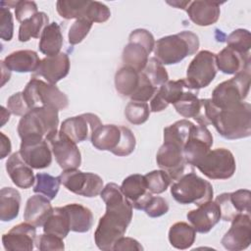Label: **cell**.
Returning <instances> with one entry per match:
<instances>
[{
    "label": "cell",
    "instance_id": "1",
    "mask_svg": "<svg viewBox=\"0 0 251 251\" xmlns=\"http://www.w3.org/2000/svg\"><path fill=\"white\" fill-rule=\"evenodd\" d=\"M100 196L106 204V212L99 219L94 241L100 250H113L118 239L125 235L132 219V205L114 182L107 183Z\"/></svg>",
    "mask_w": 251,
    "mask_h": 251
},
{
    "label": "cell",
    "instance_id": "2",
    "mask_svg": "<svg viewBox=\"0 0 251 251\" xmlns=\"http://www.w3.org/2000/svg\"><path fill=\"white\" fill-rule=\"evenodd\" d=\"M212 125L226 139H240L251 134V105L248 102L220 109Z\"/></svg>",
    "mask_w": 251,
    "mask_h": 251
},
{
    "label": "cell",
    "instance_id": "3",
    "mask_svg": "<svg viewBox=\"0 0 251 251\" xmlns=\"http://www.w3.org/2000/svg\"><path fill=\"white\" fill-rule=\"evenodd\" d=\"M199 44L197 34L189 30L167 35L155 42V58L163 65L177 64L187 56L195 54Z\"/></svg>",
    "mask_w": 251,
    "mask_h": 251
},
{
    "label": "cell",
    "instance_id": "4",
    "mask_svg": "<svg viewBox=\"0 0 251 251\" xmlns=\"http://www.w3.org/2000/svg\"><path fill=\"white\" fill-rule=\"evenodd\" d=\"M59 110L49 106L31 109L23 116L18 125L21 139L28 136H47L56 132L59 126Z\"/></svg>",
    "mask_w": 251,
    "mask_h": 251
},
{
    "label": "cell",
    "instance_id": "5",
    "mask_svg": "<svg viewBox=\"0 0 251 251\" xmlns=\"http://www.w3.org/2000/svg\"><path fill=\"white\" fill-rule=\"evenodd\" d=\"M171 194L179 204H194L199 206L212 200L214 190L208 180L200 177L191 171L172 184Z\"/></svg>",
    "mask_w": 251,
    "mask_h": 251
},
{
    "label": "cell",
    "instance_id": "6",
    "mask_svg": "<svg viewBox=\"0 0 251 251\" xmlns=\"http://www.w3.org/2000/svg\"><path fill=\"white\" fill-rule=\"evenodd\" d=\"M24 97L31 109L49 106L64 110L69 106L68 96L56 84L45 82L37 77H31L23 90Z\"/></svg>",
    "mask_w": 251,
    "mask_h": 251
},
{
    "label": "cell",
    "instance_id": "7",
    "mask_svg": "<svg viewBox=\"0 0 251 251\" xmlns=\"http://www.w3.org/2000/svg\"><path fill=\"white\" fill-rule=\"evenodd\" d=\"M250 80L251 68L248 67L218 84L212 92L211 100L220 109L239 104L249 93Z\"/></svg>",
    "mask_w": 251,
    "mask_h": 251
},
{
    "label": "cell",
    "instance_id": "8",
    "mask_svg": "<svg viewBox=\"0 0 251 251\" xmlns=\"http://www.w3.org/2000/svg\"><path fill=\"white\" fill-rule=\"evenodd\" d=\"M155 39L153 34L144 28H137L130 32L128 43L122 54L124 66L137 72H143L149 60V54L154 50Z\"/></svg>",
    "mask_w": 251,
    "mask_h": 251
},
{
    "label": "cell",
    "instance_id": "9",
    "mask_svg": "<svg viewBox=\"0 0 251 251\" xmlns=\"http://www.w3.org/2000/svg\"><path fill=\"white\" fill-rule=\"evenodd\" d=\"M210 179H227L236 170L233 154L226 148L210 150L195 166Z\"/></svg>",
    "mask_w": 251,
    "mask_h": 251
},
{
    "label": "cell",
    "instance_id": "10",
    "mask_svg": "<svg viewBox=\"0 0 251 251\" xmlns=\"http://www.w3.org/2000/svg\"><path fill=\"white\" fill-rule=\"evenodd\" d=\"M59 177L61 183L69 191L83 197H95L104 187L101 176L94 173L81 172L78 169L64 170Z\"/></svg>",
    "mask_w": 251,
    "mask_h": 251
},
{
    "label": "cell",
    "instance_id": "11",
    "mask_svg": "<svg viewBox=\"0 0 251 251\" xmlns=\"http://www.w3.org/2000/svg\"><path fill=\"white\" fill-rule=\"evenodd\" d=\"M216 54L209 50L199 51L188 65L186 80L195 89L207 87L217 75Z\"/></svg>",
    "mask_w": 251,
    "mask_h": 251
},
{
    "label": "cell",
    "instance_id": "12",
    "mask_svg": "<svg viewBox=\"0 0 251 251\" xmlns=\"http://www.w3.org/2000/svg\"><path fill=\"white\" fill-rule=\"evenodd\" d=\"M156 162L159 168L165 171L173 180H177L183 175L193 171L188 164L183 153V147L172 143L164 142L156 155Z\"/></svg>",
    "mask_w": 251,
    "mask_h": 251
},
{
    "label": "cell",
    "instance_id": "13",
    "mask_svg": "<svg viewBox=\"0 0 251 251\" xmlns=\"http://www.w3.org/2000/svg\"><path fill=\"white\" fill-rule=\"evenodd\" d=\"M56 162L63 170L77 169L81 164V154L76 143L61 130L46 137Z\"/></svg>",
    "mask_w": 251,
    "mask_h": 251
},
{
    "label": "cell",
    "instance_id": "14",
    "mask_svg": "<svg viewBox=\"0 0 251 251\" xmlns=\"http://www.w3.org/2000/svg\"><path fill=\"white\" fill-rule=\"evenodd\" d=\"M19 152L24 161L32 169H45L52 163V151L44 137L28 136L23 138Z\"/></svg>",
    "mask_w": 251,
    "mask_h": 251
},
{
    "label": "cell",
    "instance_id": "15",
    "mask_svg": "<svg viewBox=\"0 0 251 251\" xmlns=\"http://www.w3.org/2000/svg\"><path fill=\"white\" fill-rule=\"evenodd\" d=\"M251 192L248 189H238L218 195L215 202L221 212V220L231 222L239 214H250Z\"/></svg>",
    "mask_w": 251,
    "mask_h": 251
},
{
    "label": "cell",
    "instance_id": "16",
    "mask_svg": "<svg viewBox=\"0 0 251 251\" xmlns=\"http://www.w3.org/2000/svg\"><path fill=\"white\" fill-rule=\"evenodd\" d=\"M102 125L99 117L92 113H85L66 119L60 130L75 143L82 142L91 137L96 128Z\"/></svg>",
    "mask_w": 251,
    "mask_h": 251
},
{
    "label": "cell",
    "instance_id": "17",
    "mask_svg": "<svg viewBox=\"0 0 251 251\" xmlns=\"http://www.w3.org/2000/svg\"><path fill=\"white\" fill-rule=\"evenodd\" d=\"M212 145L213 135L207 126L194 125L183 147V153L188 164L195 167L211 150Z\"/></svg>",
    "mask_w": 251,
    "mask_h": 251
},
{
    "label": "cell",
    "instance_id": "18",
    "mask_svg": "<svg viewBox=\"0 0 251 251\" xmlns=\"http://www.w3.org/2000/svg\"><path fill=\"white\" fill-rule=\"evenodd\" d=\"M251 243L250 214H239L232 221L229 229L222 238L223 246L229 251H239Z\"/></svg>",
    "mask_w": 251,
    "mask_h": 251
},
{
    "label": "cell",
    "instance_id": "19",
    "mask_svg": "<svg viewBox=\"0 0 251 251\" xmlns=\"http://www.w3.org/2000/svg\"><path fill=\"white\" fill-rule=\"evenodd\" d=\"M2 243L9 251H30L36 243L35 226L26 222L21 223L3 234Z\"/></svg>",
    "mask_w": 251,
    "mask_h": 251
},
{
    "label": "cell",
    "instance_id": "20",
    "mask_svg": "<svg viewBox=\"0 0 251 251\" xmlns=\"http://www.w3.org/2000/svg\"><path fill=\"white\" fill-rule=\"evenodd\" d=\"M192 87L186 78L168 80L161 85L150 101V111L157 113L165 110L170 104L176 103L184 91Z\"/></svg>",
    "mask_w": 251,
    "mask_h": 251
},
{
    "label": "cell",
    "instance_id": "21",
    "mask_svg": "<svg viewBox=\"0 0 251 251\" xmlns=\"http://www.w3.org/2000/svg\"><path fill=\"white\" fill-rule=\"evenodd\" d=\"M70 66V58L66 53L45 57L40 61L38 68L32 74V77L42 76L47 82L56 84L68 75Z\"/></svg>",
    "mask_w": 251,
    "mask_h": 251
},
{
    "label": "cell",
    "instance_id": "22",
    "mask_svg": "<svg viewBox=\"0 0 251 251\" xmlns=\"http://www.w3.org/2000/svg\"><path fill=\"white\" fill-rule=\"evenodd\" d=\"M120 187L125 197L132 205V208L136 210H144L152 197V193L147 189L144 176L139 174L126 176Z\"/></svg>",
    "mask_w": 251,
    "mask_h": 251
},
{
    "label": "cell",
    "instance_id": "23",
    "mask_svg": "<svg viewBox=\"0 0 251 251\" xmlns=\"http://www.w3.org/2000/svg\"><path fill=\"white\" fill-rule=\"evenodd\" d=\"M187 220L197 232H209L221 220V212L215 201H207L191 210L186 215Z\"/></svg>",
    "mask_w": 251,
    "mask_h": 251
},
{
    "label": "cell",
    "instance_id": "24",
    "mask_svg": "<svg viewBox=\"0 0 251 251\" xmlns=\"http://www.w3.org/2000/svg\"><path fill=\"white\" fill-rule=\"evenodd\" d=\"M221 4L215 1H190L185 11L195 25L208 26L218 22L221 14Z\"/></svg>",
    "mask_w": 251,
    "mask_h": 251
},
{
    "label": "cell",
    "instance_id": "25",
    "mask_svg": "<svg viewBox=\"0 0 251 251\" xmlns=\"http://www.w3.org/2000/svg\"><path fill=\"white\" fill-rule=\"evenodd\" d=\"M6 171L13 183L20 188H29L35 181L32 168L24 161L20 152H15L8 158Z\"/></svg>",
    "mask_w": 251,
    "mask_h": 251
},
{
    "label": "cell",
    "instance_id": "26",
    "mask_svg": "<svg viewBox=\"0 0 251 251\" xmlns=\"http://www.w3.org/2000/svg\"><path fill=\"white\" fill-rule=\"evenodd\" d=\"M250 54H242L226 46L216 54L217 69L226 75H236L250 67Z\"/></svg>",
    "mask_w": 251,
    "mask_h": 251
},
{
    "label": "cell",
    "instance_id": "27",
    "mask_svg": "<svg viewBox=\"0 0 251 251\" xmlns=\"http://www.w3.org/2000/svg\"><path fill=\"white\" fill-rule=\"evenodd\" d=\"M53 210L54 208L50 203V199L38 193L27 199L24 219L26 223H29L34 226H43Z\"/></svg>",
    "mask_w": 251,
    "mask_h": 251
},
{
    "label": "cell",
    "instance_id": "28",
    "mask_svg": "<svg viewBox=\"0 0 251 251\" xmlns=\"http://www.w3.org/2000/svg\"><path fill=\"white\" fill-rule=\"evenodd\" d=\"M2 61L11 72L33 74L41 60L33 50H18L7 55Z\"/></svg>",
    "mask_w": 251,
    "mask_h": 251
},
{
    "label": "cell",
    "instance_id": "29",
    "mask_svg": "<svg viewBox=\"0 0 251 251\" xmlns=\"http://www.w3.org/2000/svg\"><path fill=\"white\" fill-rule=\"evenodd\" d=\"M122 137L121 126L101 125L92 133L90 140L92 145L100 151L114 152Z\"/></svg>",
    "mask_w": 251,
    "mask_h": 251
},
{
    "label": "cell",
    "instance_id": "30",
    "mask_svg": "<svg viewBox=\"0 0 251 251\" xmlns=\"http://www.w3.org/2000/svg\"><path fill=\"white\" fill-rule=\"evenodd\" d=\"M63 207L67 212L72 231L86 232L92 227L93 214L90 209L77 203H71Z\"/></svg>",
    "mask_w": 251,
    "mask_h": 251
},
{
    "label": "cell",
    "instance_id": "31",
    "mask_svg": "<svg viewBox=\"0 0 251 251\" xmlns=\"http://www.w3.org/2000/svg\"><path fill=\"white\" fill-rule=\"evenodd\" d=\"M64 37L60 25L53 22L49 24L41 33L39 40V50L46 57L58 55L63 46Z\"/></svg>",
    "mask_w": 251,
    "mask_h": 251
},
{
    "label": "cell",
    "instance_id": "32",
    "mask_svg": "<svg viewBox=\"0 0 251 251\" xmlns=\"http://www.w3.org/2000/svg\"><path fill=\"white\" fill-rule=\"evenodd\" d=\"M21 194L13 187H3L0 191V220L11 222L20 212Z\"/></svg>",
    "mask_w": 251,
    "mask_h": 251
},
{
    "label": "cell",
    "instance_id": "33",
    "mask_svg": "<svg viewBox=\"0 0 251 251\" xmlns=\"http://www.w3.org/2000/svg\"><path fill=\"white\" fill-rule=\"evenodd\" d=\"M196 238V230L187 223L177 222L169 229V241L176 249L184 250L190 248Z\"/></svg>",
    "mask_w": 251,
    "mask_h": 251
},
{
    "label": "cell",
    "instance_id": "34",
    "mask_svg": "<svg viewBox=\"0 0 251 251\" xmlns=\"http://www.w3.org/2000/svg\"><path fill=\"white\" fill-rule=\"evenodd\" d=\"M141 73L129 67H122L115 75L116 90L125 97H129L134 93L139 85Z\"/></svg>",
    "mask_w": 251,
    "mask_h": 251
},
{
    "label": "cell",
    "instance_id": "35",
    "mask_svg": "<svg viewBox=\"0 0 251 251\" xmlns=\"http://www.w3.org/2000/svg\"><path fill=\"white\" fill-rule=\"evenodd\" d=\"M49 25L46 13L38 12L33 17L21 23L18 38L21 42H26L30 38H39L44 28Z\"/></svg>",
    "mask_w": 251,
    "mask_h": 251
},
{
    "label": "cell",
    "instance_id": "36",
    "mask_svg": "<svg viewBox=\"0 0 251 251\" xmlns=\"http://www.w3.org/2000/svg\"><path fill=\"white\" fill-rule=\"evenodd\" d=\"M43 231L57 235L63 239L69 234L71 231L70 222L64 207L54 208L52 214L43 225Z\"/></svg>",
    "mask_w": 251,
    "mask_h": 251
},
{
    "label": "cell",
    "instance_id": "37",
    "mask_svg": "<svg viewBox=\"0 0 251 251\" xmlns=\"http://www.w3.org/2000/svg\"><path fill=\"white\" fill-rule=\"evenodd\" d=\"M193 126V123L183 119L166 126L164 128V142H172L184 147Z\"/></svg>",
    "mask_w": 251,
    "mask_h": 251
},
{
    "label": "cell",
    "instance_id": "38",
    "mask_svg": "<svg viewBox=\"0 0 251 251\" xmlns=\"http://www.w3.org/2000/svg\"><path fill=\"white\" fill-rule=\"evenodd\" d=\"M198 93L199 90L193 87L184 91L179 99L173 104L176 111L183 118H193L199 105Z\"/></svg>",
    "mask_w": 251,
    "mask_h": 251
},
{
    "label": "cell",
    "instance_id": "39",
    "mask_svg": "<svg viewBox=\"0 0 251 251\" xmlns=\"http://www.w3.org/2000/svg\"><path fill=\"white\" fill-rule=\"evenodd\" d=\"M61 180L59 176H53L46 173H38L35 175V184L33 192L44 195L50 200H53L60 189Z\"/></svg>",
    "mask_w": 251,
    "mask_h": 251
},
{
    "label": "cell",
    "instance_id": "40",
    "mask_svg": "<svg viewBox=\"0 0 251 251\" xmlns=\"http://www.w3.org/2000/svg\"><path fill=\"white\" fill-rule=\"evenodd\" d=\"M89 1L79 0H59L56 3L58 14L67 20L80 19L85 17Z\"/></svg>",
    "mask_w": 251,
    "mask_h": 251
},
{
    "label": "cell",
    "instance_id": "41",
    "mask_svg": "<svg viewBox=\"0 0 251 251\" xmlns=\"http://www.w3.org/2000/svg\"><path fill=\"white\" fill-rule=\"evenodd\" d=\"M153 86L159 88L169 80V75L164 65L155 57L149 58L145 69L142 72Z\"/></svg>",
    "mask_w": 251,
    "mask_h": 251
},
{
    "label": "cell",
    "instance_id": "42",
    "mask_svg": "<svg viewBox=\"0 0 251 251\" xmlns=\"http://www.w3.org/2000/svg\"><path fill=\"white\" fill-rule=\"evenodd\" d=\"M147 189L152 194H160L165 192L170 186L172 179L163 170H155L144 175Z\"/></svg>",
    "mask_w": 251,
    "mask_h": 251
},
{
    "label": "cell",
    "instance_id": "43",
    "mask_svg": "<svg viewBox=\"0 0 251 251\" xmlns=\"http://www.w3.org/2000/svg\"><path fill=\"white\" fill-rule=\"evenodd\" d=\"M150 108L147 102L130 101L125 108V116L132 125L144 124L150 116Z\"/></svg>",
    "mask_w": 251,
    "mask_h": 251
},
{
    "label": "cell",
    "instance_id": "44",
    "mask_svg": "<svg viewBox=\"0 0 251 251\" xmlns=\"http://www.w3.org/2000/svg\"><path fill=\"white\" fill-rule=\"evenodd\" d=\"M226 44L228 47L242 54H250L251 48V34L248 29L238 28L233 30L226 37Z\"/></svg>",
    "mask_w": 251,
    "mask_h": 251
},
{
    "label": "cell",
    "instance_id": "45",
    "mask_svg": "<svg viewBox=\"0 0 251 251\" xmlns=\"http://www.w3.org/2000/svg\"><path fill=\"white\" fill-rule=\"evenodd\" d=\"M219 108L213 103L211 99H199L197 112L193 119L200 125L207 126L212 125L215 117L217 116Z\"/></svg>",
    "mask_w": 251,
    "mask_h": 251
},
{
    "label": "cell",
    "instance_id": "46",
    "mask_svg": "<svg viewBox=\"0 0 251 251\" xmlns=\"http://www.w3.org/2000/svg\"><path fill=\"white\" fill-rule=\"evenodd\" d=\"M92 25L93 23L85 18H80L75 20V22L71 25L69 29V33H68L69 43L72 45L80 43L90 31Z\"/></svg>",
    "mask_w": 251,
    "mask_h": 251
},
{
    "label": "cell",
    "instance_id": "47",
    "mask_svg": "<svg viewBox=\"0 0 251 251\" xmlns=\"http://www.w3.org/2000/svg\"><path fill=\"white\" fill-rule=\"evenodd\" d=\"M111 17V11L107 5L98 1H89L85 19L91 21L92 23H105Z\"/></svg>",
    "mask_w": 251,
    "mask_h": 251
},
{
    "label": "cell",
    "instance_id": "48",
    "mask_svg": "<svg viewBox=\"0 0 251 251\" xmlns=\"http://www.w3.org/2000/svg\"><path fill=\"white\" fill-rule=\"evenodd\" d=\"M121 130H122L121 141H120L118 147L116 148V150L113 152V154L116 156H120V157L128 156L135 149L136 139H135L134 134L128 127L121 126Z\"/></svg>",
    "mask_w": 251,
    "mask_h": 251
},
{
    "label": "cell",
    "instance_id": "49",
    "mask_svg": "<svg viewBox=\"0 0 251 251\" xmlns=\"http://www.w3.org/2000/svg\"><path fill=\"white\" fill-rule=\"evenodd\" d=\"M158 88L152 85V83L149 81V79L145 76V75L141 72V77L140 82L134 93L130 96L131 101L136 102H147L152 99L154 94L156 93Z\"/></svg>",
    "mask_w": 251,
    "mask_h": 251
},
{
    "label": "cell",
    "instance_id": "50",
    "mask_svg": "<svg viewBox=\"0 0 251 251\" xmlns=\"http://www.w3.org/2000/svg\"><path fill=\"white\" fill-rule=\"evenodd\" d=\"M36 247L41 251H62L65 249V244L63 238L51 233L44 232L36 238Z\"/></svg>",
    "mask_w": 251,
    "mask_h": 251
},
{
    "label": "cell",
    "instance_id": "51",
    "mask_svg": "<svg viewBox=\"0 0 251 251\" xmlns=\"http://www.w3.org/2000/svg\"><path fill=\"white\" fill-rule=\"evenodd\" d=\"M14 34L13 16L10 9L0 6V36L5 41H10Z\"/></svg>",
    "mask_w": 251,
    "mask_h": 251
},
{
    "label": "cell",
    "instance_id": "52",
    "mask_svg": "<svg viewBox=\"0 0 251 251\" xmlns=\"http://www.w3.org/2000/svg\"><path fill=\"white\" fill-rule=\"evenodd\" d=\"M7 108L11 112V114L15 116H25L26 113L30 111V108L28 107L23 91L17 92L11 95L7 100Z\"/></svg>",
    "mask_w": 251,
    "mask_h": 251
},
{
    "label": "cell",
    "instance_id": "53",
    "mask_svg": "<svg viewBox=\"0 0 251 251\" xmlns=\"http://www.w3.org/2000/svg\"><path fill=\"white\" fill-rule=\"evenodd\" d=\"M147 216L150 218H158L168 213L169 204L168 201L160 196H152L147 205L144 208Z\"/></svg>",
    "mask_w": 251,
    "mask_h": 251
},
{
    "label": "cell",
    "instance_id": "54",
    "mask_svg": "<svg viewBox=\"0 0 251 251\" xmlns=\"http://www.w3.org/2000/svg\"><path fill=\"white\" fill-rule=\"evenodd\" d=\"M37 13V5L34 1H17V5L15 7V16L18 22L23 23Z\"/></svg>",
    "mask_w": 251,
    "mask_h": 251
},
{
    "label": "cell",
    "instance_id": "55",
    "mask_svg": "<svg viewBox=\"0 0 251 251\" xmlns=\"http://www.w3.org/2000/svg\"><path fill=\"white\" fill-rule=\"evenodd\" d=\"M113 250H115V251H126V250L140 251V250H143V247L136 239L131 238V237L122 236L115 243Z\"/></svg>",
    "mask_w": 251,
    "mask_h": 251
},
{
    "label": "cell",
    "instance_id": "56",
    "mask_svg": "<svg viewBox=\"0 0 251 251\" xmlns=\"http://www.w3.org/2000/svg\"><path fill=\"white\" fill-rule=\"evenodd\" d=\"M0 136H1V155H0V158L4 159L5 157H7L11 153L12 145H11L10 138L8 136H6L3 132H0Z\"/></svg>",
    "mask_w": 251,
    "mask_h": 251
},
{
    "label": "cell",
    "instance_id": "57",
    "mask_svg": "<svg viewBox=\"0 0 251 251\" xmlns=\"http://www.w3.org/2000/svg\"><path fill=\"white\" fill-rule=\"evenodd\" d=\"M1 68H2V83H1V86H3L6 83V81H8L10 79L11 71L5 66L3 61H1Z\"/></svg>",
    "mask_w": 251,
    "mask_h": 251
},
{
    "label": "cell",
    "instance_id": "58",
    "mask_svg": "<svg viewBox=\"0 0 251 251\" xmlns=\"http://www.w3.org/2000/svg\"><path fill=\"white\" fill-rule=\"evenodd\" d=\"M189 2H190V1H173V2L167 1V3H168L169 5H172V6L176 7V8H177V9H182V10H185V9H186V7L188 6Z\"/></svg>",
    "mask_w": 251,
    "mask_h": 251
},
{
    "label": "cell",
    "instance_id": "59",
    "mask_svg": "<svg viewBox=\"0 0 251 251\" xmlns=\"http://www.w3.org/2000/svg\"><path fill=\"white\" fill-rule=\"evenodd\" d=\"M1 113H2V123H1V126H3L4 124L6 123V121H9L11 112H10L9 110H6V109L2 106V107H1Z\"/></svg>",
    "mask_w": 251,
    "mask_h": 251
}]
</instances>
